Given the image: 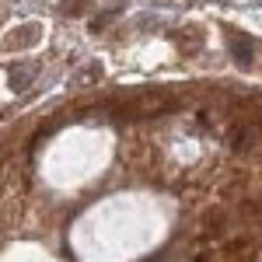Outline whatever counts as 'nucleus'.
<instances>
[{
    "label": "nucleus",
    "instance_id": "nucleus-1",
    "mask_svg": "<svg viewBox=\"0 0 262 262\" xmlns=\"http://www.w3.org/2000/svg\"><path fill=\"white\" fill-rule=\"evenodd\" d=\"M231 53H234V60L242 63V67H252V39L248 35H231Z\"/></svg>",
    "mask_w": 262,
    "mask_h": 262
},
{
    "label": "nucleus",
    "instance_id": "nucleus-2",
    "mask_svg": "<svg viewBox=\"0 0 262 262\" xmlns=\"http://www.w3.org/2000/svg\"><path fill=\"white\" fill-rule=\"evenodd\" d=\"M28 77H32V70H11V84H14V91H25V84H28Z\"/></svg>",
    "mask_w": 262,
    "mask_h": 262
},
{
    "label": "nucleus",
    "instance_id": "nucleus-3",
    "mask_svg": "<svg viewBox=\"0 0 262 262\" xmlns=\"http://www.w3.org/2000/svg\"><path fill=\"white\" fill-rule=\"evenodd\" d=\"M81 7H84V0H67L63 11H67V14H81Z\"/></svg>",
    "mask_w": 262,
    "mask_h": 262
}]
</instances>
